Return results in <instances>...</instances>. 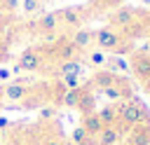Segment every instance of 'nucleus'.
Here are the masks:
<instances>
[{
    "mask_svg": "<svg viewBox=\"0 0 150 145\" xmlns=\"http://www.w3.org/2000/svg\"><path fill=\"white\" fill-rule=\"evenodd\" d=\"M105 63L110 65V70H112V72H115V70H129V63H127L124 58H120V56H110Z\"/></svg>",
    "mask_w": 150,
    "mask_h": 145,
    "instance_id": "20",
    "label": "nucleus"
},
{
    "mask_svg": "<svg viewBox=\"0 0 150 145\" xmlns=\"http://www.w3.org/2000/svg\"><path fill=\"white\" fill-rule=\"evenodd\" d=\"M42 63H45V56L38 51V49H23L21 51V56H19V70H26V72H38L40 68H42Z\"/></svg>",
    "mask_w": 150,
    "mask_h": 145,
    "instance_id": "2",
    "label": "nucleus"
},
{
    "mask_svg": "<svg viewBox=\"0 0 150 145\" xmlns=\"http://www.w3.org/2000/svg\"><path fill=\"white\" fill-rule=\"evenodd\" d=\"M12 77V72L7 70V68H0V82H5V80H9Z\"/></svg>",
    "mask_w": 150,
    "mask_h": 145,
    "instance_id": "26",
    "label": "nucleus"
},
{
    "mask_svg": "<svg viewBox=\"0 0 150 145\" xmlns=\"http://www.w3.org/2000/svg\"><path fill=\"white\" fill-rule=\"evenodd\" d=\"M94 42H96V47H98L101 51H115V49L124 42V37L120 35L117 28L105 26V28H101V30L94 33Z\"/></svg>",
    "mask_w": 150,
    "mask_h": 145,
    "instance_id": "1",
    "label": "nucleus"
},
{
    "mask_svg": "<svg viewBox=\"0 0 150 145\" xmlns=\"http://www.w3.org/2000/svg\"><path fill=\"white\" fill-rule=\"evenodd\" d=\"M21 9L26 14H33V12L40 9V0H21Z\"/></svg>",
    "mask_w": 150,
    "mask_h": 145,
    "instance_id": "21",
    "label": "nucleus"
},
{
    "mask_svg": "<svg viewBox=\"0 0 150 145\" xmlns=\"http://www.w3.org/2000/svg\"><path fill=\"white\" fill-rule=\"evenodd\" d=\"M87 61H89L91 65H105L108 56H105L101 49H96V51H89V54H87Z\"/></svg>",
    "mask_w": 150,
    "mask_h": 145,
    "instance_id": "19",
    "label": "nucleus"
},
{
    "mask_svg": "<svg viewBox=\"0 0 150 145\" xmlns=\"http://www.w3.org/2000/svg\"><path fill=\"white\" fill-rule=\"evenodd\" d=\"M2 58H7V51H5V47H0V61Z\"/></svg>",
    "mask_w": 150,
    "mask_h": 145,
    "instance_id": "29",
    "label": "nucleus"
},
{
    "mask_svg": "<svg viewBox=\"0 0 150 145\" xmlns=\"http://www.w3.org/2000/svg\"><path fill=\"white\" fill-rule=\"evenodd\" d=\"M61 23H59V14L56 12H49V14H42L40 19H38V28L47 35V37H54L56 35V28H59Z\"/></svg>",
    "mask_w": 150,
    "mask_h": 145,
    "instance_id": "7",
    "label": "nucleus"
},
{
    "mask_svg": "<svg viewBox=\"0 0 150 145\" xmlns=\"http://www.w3.org/2000/svg\"><path fill=\"white\" fill-rule=\"evenodd\" d=\"M131 70H134V75L138 77V80H150V51H136L134 56H131V65H129Z\"/></svg>",
    "mask_w": 150,
    "mask_h": 145,
    "instance_id": "4",
    "label": "nucleus"
},
{
    "mask_svg": "<svg viewBox=\"0 0 150 145\" xmlns=\"http://www.w3.org/2000/svg\"><path fill=\"white\" fill-rule=\"evenodd\" d=\"M56 14H59V23H63V26L77 28V26L82 23V12H80L77 7H66V9L56 12Z\"/></svg>",
    "mask_w": 150,
    "mask_h": 145,
    "instance_id": "9",
    "label": "nucleus"
},
{
    "mask_svg": "<svg viewBox=\"0 0 150 145\" xmlns=\"http://www.w3.org/2000/svg\"><path fill=\"white\" fill-rule=\"evenodd\" d=\"M16 5H19V0H5V2H2V9H9V12H12Z\"/></svg>",
    "mask_w": 150,
    "mask_h": 145,
    "instance_id": "24",
    "label": "nucleus"
},
{
    "mask_svg": "<svg viewBox=\"0 0 150 145\" xmlns=\"http://www.w3.org/2000/svg\"><path fill=\"white\" fill-rule=\"evenodd\" d=\"M2 101H5V87H0V105H2Z\"/></svg>",
    "mask_w": 150,
    "mask_h": 145,
    "instance_id": "30",
    "label": "nucleus"
},
{
    "mask_svg": "<svg viewBox=\"0 0 150 145\" xmlns=\"http://www.w3.org/2000/svg\"><path fill=\"white\" fill-rule=\"evenodd\" d=\"M148 145H150V143H148Z\"/></svg>",
    "mask_w": 150,
    "mask_h": 145,
    "instance_id": "33",
    "label": "nucleus"
},
{
    "mask_svg": "<svg viewBox=\"0 0 150 145\" xmlns=\"http://www.w3.org/2000/svg\"><path fill=\"white\" fill-rule=\"evenodd\" d=\"M127 143L129 145H148L150 143V124H138V126L129 129Z\"/></svg>",
    "mask_w": 150,
    "mask_h": 145,
    "instance_id": "5",
    "label": "nucleus"
},
{
    "mask_svg": "<svg viewBox=\"0 0 150 145\" xmlns=\"http://www.w3.org/2000/svg\"><path fill=\"white\" fill-rule=\"evenodd\" d=\"M70 42L75 44V49H77V51H84V49H89V47H91V42H94V33H91V30H87V28H77V30L73 33Z\"/></svg>",
    "mask_w": 150,
    "mask_h": 145,
    "instance_id": "10",
    "label": "nucleus"
},
{
    "mask_svg": "<svg viewBox=\"0 0 150 145\" xmlns=\"http://www.w3.org/2000/svg\"><path fill=\"white\" fill-rule=\"evenodd\" d=\"M134 16H136V12L131 7H120L117 12L110 14V28H124L134 21Z\"/></svg>",
    "mask_w": 150,
    "mask_h": 145,
    "instance_id": "6",
    "label": "nucleus"
},
{
    "mask_svg": "<svg viewBox=\"0 0 150 145\" xmlns=\"http://www.w3.org/2000/svg\"><path fill=\"white\" fill-rule=\"evenodd\" d=\"M0 19H2V12H0Z\"/></svg>",
    "mask_w": 150,
    "mask_h": 145,
    "instance_id": "32",
    "label": "nucleus"
},
{
    "mask_svg": "<svg viewBox=\"0 0 150 145\" xmlns=\"http://www.w3.org/2000/svg\"><path fill=\"white\" fill-rule=\"evenodd\" d=\"M80 91H82V87H80V89H68V91H63L61 105H66V108H77V103H80Z\"/></svg>",
    "mask_w": 150,
    "mask_h": 145,
    "instance_id": "17",
    "label": "nucleus"
},
{
    "mask_svg": "<svg viewBox=\"0 0 150 145\" xmlns=\"http://www.w3.org/2000/svg\"><path fill=\"white\" fill-rule=\"evenodd\" d=\"M122 133L117 131V126H103L101 133L96 136V145H120Z\"/></svg>",
    "mask_w": 150,
    "mask_h": 145,
    "instance_id": "13",
    "label": "nucleus"
},
{
    "mask_svg": "<svg viewBox=\"0 0 150 145\" xmlns=\"http://www.w3.org/2000/svg\"><path fill=\"white\" fill-rule=\"evenodd\" d=\"M143 2H145V5H150V0H143Z\"/></svg>",
    "mask_w": 150,
    "mask_h": 145,
    "instance_id": "31",
    "label": "nucleus"
},
{
    "mask_svg": "<svg viewBox=\"0 0 150 145\" xmlns=\"http://www.w3.org/2000/svg\"><path fill=\"white\" fill-rule=\"evenodd\" d=\"M61 87L68 91V89H80L82 87V80L77 77V75H66V77H61Z\"/></svg>",
    "mask_w": 150,
    "mask_h": 145,
    "instance_id": "18",
    "label": "nucleus"
},
{
    "mask_svg": "<svg viewBox=\"0 0 150 145\" xmlns=\"http://www.w3.org/2000/svg\"><path fill=\"white\" fill-rule=\"evenodd\" d=\"M77 110H82V115L94 112V94H91L89 89H84V87H82V91H80V103H77Z\"/></svg>",
    "mask_w": 150,
    "mask_h": 145,
    "instance_id": "16",
    "label": "nucleus"
},
{
    "mask_svg": "<svg viewBox=\"0 0 150 145\" xmlns=\"http://www.w3.org/2000/svg\"><path fill=\"white\" fill-rule=\"evenodd\" d=\"M117 80H120V77H117L112 70H98V72H94V77H91V87H96L98 91H103L105 87H112Z\"/></svg>",
    "mask_w": 150,
    "mask_h": 145,
    "instance_id": "12",
    "label": "nucleus"
},
{
    "mask_svg": "<svg viewBox=\"0 0 150 145\" xmlns=\"http://www.w3.org/2000/svg\"><path fill=\"white\" fill-rule=\"evenodd\" d=\"M96 115H98V119L103 122V126H115V124H117V105H115V103L103 105Z\"/></svg>",
    "mask_w": 150,
    "mask_h": 145,
    "instance_id": "15",
    "label": "nucleus"
},
{
    "mask_svg": "<svg viewBox=\"0 0 150 145\" xmlns=\"http://www.w3.org/2000/svg\"><path fill=\"white\" fill-rule=\"evenodd\" d=\"M143 87H145V94L150 96V80H145V82H143Z\"/></svg>",
    "mask_w": 150,
    "mask_h": 145,
    "instance_id": "28",
    "label": "nucleus"
},
{
    "mask_svg": "<svg viewBox=\"0 0 150 145\" xmlns=\"http://www.w3.org/2000/svg\"><path fill=\"white\" fill-rule=\"evenodd\" d=\"M70 138H73V143H75V145H80V143H82L84 138H89V136H87V131H84L82 126H75V129H73V136H70Z\"/></svg>",
    "mask_w": 150,
    "mask_h": 145,
    "instance_id": "22",
    "label": "nucleus"
},
{
    "mask_svg": "<svg viewBox=\"0 0 150 145\" xmlns=\"http://www.w3.org/2000/svg\"><path fill=\"white\" fill-rule=\"evenodd\" d=\"M56 75L59 77H66V75H82V63L77 58L73 61H59V68H56Z\"/></svg>",
    "mask_w": 150,
    "mask_h": 145,
    "instance_id": "14",
    "label": "nucleus"
},
{
    "mask_svg": "<svg viewBox=\"0 0 150 145\" xmlns=\"http://www.w3.org/2000/svg\"><path fill=\"white\" fill-rule=\"evenodd\" d=\"M28 96H30V87H28L23 80L9 82V84L5 87V101H9V103H23Z\"/></svg>",
    "mask_w": 150,
    "mask_h": 145,
    "instance_id": "3",
    "label": "nucleus"
},
{
    "mask_svg": "<svg viewBox=\"0 0 150 145\" xmlns=\"http://www.w3.org/2000/svg\"><path fill=\"white\" fill-rule=\"evenodd\" d=\"M40 145H66V143H63V140H61L59 136H49V138H45V140H42Z\"/></svg>",
    "mask_w": 150,
    "mask_h": 145,
    "instance_id": "23",
    "label": "nucleus"
},
{
    "mask_svg": "<svg viewBox=\"0 0 150 145\" xmlns=\"http://www.w3.org/2000/svg\"><path fill=\"white\" fill-rule=\"evenodd\" d=\"M77 49H75V44L70 42V40H61L56 47H54V56L59 58V61H73V58H77Z\"/></svg>",
    "mask_w": 150,
    "mask_h": 145,
    "instance_id": "11",
    "label": "nucleus"
},
{
    "mask_svg": "<svg viewBox=\"0 0 150 145\" xmlns=\"http://www.w3.org/2000/svg\"><path fill=\"white\" fill-rule=\"evenodd\" d=\"M40 117H42V119H49V117H54V110H52V108H45V110L40 112Z\"/></svg>",
    "mask_w": 150,
    "mask_h": 145,
    "instance_id": "25",
    "label": "nucleus"
},
{
    "mask_svg": "<svg viewBox=\"0 0 150 145\" xmlns=\"http://www.w3.org/2000/svg\"><path fill=\"white\" fill-rule=\"evenodd\" d=\"M7 126H9V122H7L5 117H0V129H7Z\"/></svg>",
    "mask_w": 150,
    "mask_h": 145,
    "instance_id": "27",
    "label": "nucleus"
},
{
    "mask_svg": "<svg viewBox=\"0 0 150 145\" xmlns=\"http://www.w3.org/2000/svg\"><path fill=\"white\" fill-rule=\"evenodd\" d=\"M80 126L87 131V136L96 138V136L101 133V129H103V122L98 119V115H96V112H87V115H82V122H80Z\"/></svg>",
    "mask_w": 150,
    "mask_h": 145,
    "instance_id": "8",
    "label": "nucleus"
}]
</instances>
